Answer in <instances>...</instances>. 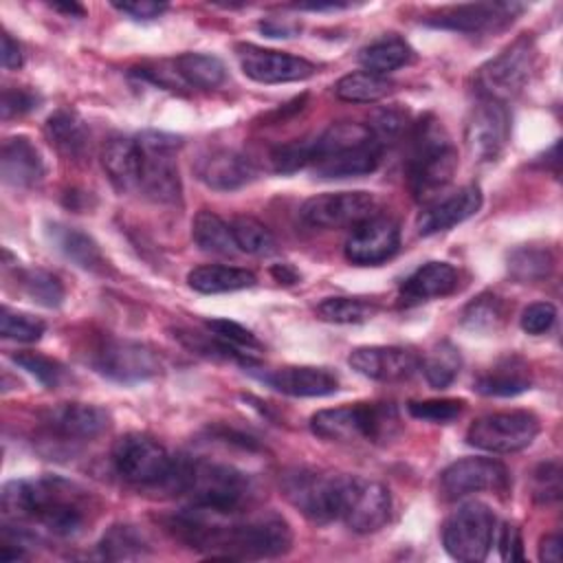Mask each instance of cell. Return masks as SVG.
<instances>
[{
  "mask_svg": "<svg viewBox=\"0 0 563 563\" xmlns=\"http://www.w3.org/2000/svg\"><path fill=\"white\" fill-rule=\"evenodd\" d=\"M172 532L189 548L222 559H273L292 545V530L277 512L246 519L189 506L169 519Z\"/></svg>",
  "mask_w": 563,
  "mask_h": 563,
  "instance_id": "obj_1",
  "label": "cell"
},
{
  "mask_svg": "<svg viewBox=\"0 0 563 563\" xmlns=\"http://www.w3.org/2000/svg\"><path fill=\"white\" fill-rule=\"evenodd\" d=\"M90 495L77 484L57 477L13 479L2 488V512L11 521H33L48 534L77 537L88 523Z\"/></svg>",
  "mask_w": 563,
  "mask_h": 563,
  "instance_id": "obj_2",
  "label": "cell"
},
{
  "mask_svg": "<svg viewBox=\"0 0 563 563\" xmlns=\"http://www.w3.org/2000/svg\"><path fill=\"white\" fill-rule=\"evenodd\" d=\"M167 484L185 493L191 506L222 515H238L255 495L246 473L231 464L207 460H176Z\"/></svg>",
  "mask_w": 563,
  "mask_h": 563,
  "instance_id": "obj_3",
  "label": "cell"
},
{
  "mask_svg": "<svg viewBox=\"0 0 563 563\" xmlns=\"http://www.w3.org/2000/svg\"><path fill=\"white\" fill-rule=\"evenodd\" d=\"M457 169V152L440 121L427 117L411 136V154L407 161V180L416 200L431 202L453 178Z\"/></svg>",
  "mask_w": 563,
  "mask_h": 563,
  "instance_id": "obj_4",
  "label": "cell"
},
{
  "mask_svg": "<svg viewBox=\"0 0 563 563\" xmlns=\"http://www.w3.org/2000/svg\"><path fill=\"white\" fill-rule=\"evenodd\" d=\"M400 429L391 402H356L321 409L310 418V431L330 442H385Z\"/></svg>",
  "mask_w": 563,
  "mask_h": 563,
  "instance_id": "obj_5",
  "label": "cell"
},
{
  "mask_svg": "<svg viewBox=\"0 0 563 563\" xmlns=\"http://www.w3.org/2000/svg\"><path fill=\"white\" fill-rule=\"evenodd\" d=\"M345 477V473L295 466L282 473L279 488L286 501L303 517L317 523H328L341 515Z\"/></svg>",
  "mask_w": 563,
  "mask_h": 563,
  "instance_id": "obj_6",
  "label": "cell"
},
{
  "mask_svg": "<svg viewBox=\"0 0 563 563\" xmlns=\"http://www.w3.org/2000/svg\"><path fill=\"white\" fill-rule=\"evenodd\" d=\"M136 143L141 147L139 189L143 196L163 205L178 202L183 183L174 154L180 145V139L167 132L145 130L136 136Z\"/></svg>",
  "mask_w": 563,
  "mask_h": 563,
  "instance_id": "obj_7",
  "label": "cell"
},
{
  "mask_svg": "<svg viewBox=\"0 0 563 563\" xmlns=\"http://www.w3.org/2000/svg\"><path fill=\"white\" fill-rule=\"evenodd\" d=\"M537 62V48L532 37L521 35L499 55L479 66L475 75V86L482 99H493L506 103L510 97L521 92L528 84Z\"/></svg>",
  "mask_w": 563,
  "mask_h": 563,
  "instance_id": "obj_8",
  "label": "cell"
},
{
  "mask_svg": "<svg viewBox=\"0 0 563 563\" xmlns=\"http://www.w3.org/2000/svg\"><path fill=\"white\" fill-rule=\"evenodd\" d=\"M112 464L125 482L136 486H156L169 482L176 460L152 435L130 431L117 438L112 446Z\"/></svg>",
  "mask_w": 563,
  "mask_h": 563,
  "instance_id": "obj_9",
  "label": "cell"
},
{
  "mask_svg": "<svg viewBox=\"0 0 563 563\" xmlns=\"http://www.w3.org/2000/svg\"><path fill=\"white\" fill-rule=\"evenodd\" d=\"M495 530L497 519L493 510L482 501H468L446 517L442 526V545L455 561L479 563L490 552Z\"/></svg>",
  "mask_w": 563,
  "mask_h": 563,
  "instance_id": "obj_10",
  "label": "cell"
},
{
  "mask_svg": "<svg viewBox=\"0 0 563 563\" xmlns=\"http://www.w3.org/2000/svg\"><path fill=\"white\" fill-rule=\"evenodd\" d=\"M539 429V418L532 411H497L473 420L466 431V442L490 453H515L530 446Z\"/></svg>",
  "mask_w": 563,
  "mask_h": 563,
  "instance_id": "obj_11",
  "label": "cell"
},
{
  "mask_svg": "<svg viewBox=\"0 0 563 563\" xmlns=\"http://www.w3.org/2000/svg\"><path fill=\"white\" fill-rule=\"evenodd\" d=\"M378 200L369 191H328L303 200L299 216L306 224L319 229L356 227L358 222L376 216Z\"/></svg>",
  "mask_w": 563,
  "mask_h": 563,
  "instance_id": "obj_12",
  "label": "cell"
},
{
  "mask_svg": "<svg viewBox=\"0 0 563 563\" xmlns=\"http://www.w3.org/2000/svg\"><path fill=\"white\" fill-rule=\"evenodd\" d=\"M92 365L119 383L147 380L163 367L161 356L150 345L130 339H103L92 354Z\"/></svg>",
  "mask_w": 563,
  "mask_h": 563,
  "instance_id": "obj_13",
  "label": "cell"
},
{
  "mask_svg": "<svg viewBox=\"0 0 563 563\" xmlns=\"http://www.w3.org/2000/svg\"><path fill=\"white\" fill-rule=\"evenodd\" d=\"M391 515L389 490L372 479L347 475L341 501L339 519L358 534H369L380 530Z\"/></svg>",
  "mask_w": 563,
  "mask_h": 563,
  "instance_id": "obj_14",
  "label": "cell"
},
{
  "mask_svg": "<svg viewBox=\"0 0 563 563\" xmlns=\"http://www.w3.org/2000/svg\"><path fill=\"white\" fill-rule=\"evenodd\" d=\"M510 484L508 468L493 457H462L451 462L438 482V490L446 501H455L482 490L506 493Z\"/></svg>",
  "mask_w": 563,
  "mask_h": 563,
  "instance_id": "obj_15",
  "label": "cell"
},
{
  "mask_svg": "<svg viewBox=\"0 0 563 563\" xmlns=\"http://www.w3.org/2000/svg\"><path fill=\"white\" fill-rule=\"evenodd\" d=\"M510 139V112L506 103L482 99L466 121L464 141L466 150L477 163H490L499 158Z\"/></svg>",
  "mask_w": 563,
  "mask_h": 563,
  "instance_id": "obj_16",
  "label": "cell"
},
{
  "mask_svg": "<svg viewBox=\"0 0 563 563\" xmlns=\"http://www.w3.org/2000/svg\"><path fill=\"white\" fill-rule=\"evenodd\" d=\"M242 73L257 84H288L303 81L314 75L317 66L306 57L290 55L284 51L262 48L255 44L235 46Z\"/></svg>",
  "mask_w": 563,
  "mask_h": 563,
  "instance_id": "obj_17",
  "label": "cell"
},
{
  "mask_svg": "<svg viewBox=\"0 0 563 563\" xmlns=\"http://www.w3.org/2000/svg\"><path fill=\"white\" fill-rule=\"evenodd\" d=\"M400 246V229L389 216H372L352 227L345 240V257L356 266H376L396 255Z\"/></svg>",
  "mask_w": 563,
  "mask_h": 563,
  "instance_id": "obj_18",
  "label": "cell"
},
{
  "mask_svg": "<svg viewBox=\"0 0 563 563\" xmlns=\"http://www.w3.org/2000/svg\"><path fill=\"white\" fill-rule=\"evenodd\" d=\"M519 11L523 4L517 2H473L442 9L427 24L457 33H490L510 24Z\"/></svg>",
  "mask_w": 563,
  "mask_h": 563,
  "instance_id": "obj_19",
  "label": "cell"
},
{
  "mask_svg": "<svg viewBox=\"0 0 563 563\" xmlns=\"http://www.w3.org/2000/svg\"><path fill=\"white\" fill-rule=\"evenodd\" d=\"M44 427L55 438L68 442H84L108 431L112 418L110 411L90 402H59L44 411Z\"/></svg>",
  "mask_w": 563,
  "mask_h": 563,
  "instance_id": "obj_20",
  "label": "cell"
},
{
  "mask_svg": "<svg viewBox=\"0 0 563 563\" xmlns=\"http://www.w3.org/2000/svg\"><path fill=\"white\" fill-rule=\"evenodd\" d=\"M194 172L202 185L216 191H233L255 178L253 163L244 154L227 147L200 154L194 163Z\"/></svg>",
  "mask_w": 563,
  "mask_h": 563,
  "instance_id": "obj_21",
  "label": "cell"
},
{
  "mask_svg": "<svg viewBox=\"0 0 563 563\" xmlns=\"http://www.w3.org/2000/svg\"><path fill=\"white\" fill-rule=\"evenodd\" d=\"M347 363L352 369L374 380L409 378L420 367V358L411 350L398 345L354 347L347 356Z\"/></svg>",
  "mask_w": 563,
  "mask_h": 563,
  "instance_id": "obj_22",
  "label": "cell"
},
{
  "mask_svg": "<svg viewBox=\"0 0 563 563\" xmlns=\"http://www.w3.org/2000/svg\"><path fill=\"white\" fill-rule=\"evenodd\" d=\"M482 207V191L477 185H464L457 191L444 196V198H433L427 202V207L420 211L416 220V229L420 235H433L440 231H446L471 216H475Z\"/></svg>",
  "mask_w": 563,
  "mask_h": 563,
  "instance_id": "obj_23",
  "label": "cell"
},
{
  "mask_svg": "<svg viewBox=\"0 0 563 563\" xmlns=\"http://www.w3.org/2000/svg\"><path fill=\"white\" fill-rule=\"evenodd\" d=\"M260 378L273 389L297 396V398H319L330 396L339 389V376L328 367L317 365H286L260 374Z\"/></svg>",
  "mask_w": 563,
  "mask_h": 563,
  "instance_id": "obj_24",
  "label": "cell"
},
{
  "mask_svg": "<svg viewBox=\"0 0 563 563\" xmlns=\"http://www.w3.org/2000/svg\"><path fill=\"white\" fill-rule=\"evenodd\" d=\"M0 172L7 185L26 189L44 178V161L31 139L11 136L2 143Z\"/></svg>",
  "mask_w": 563,
  "mask_h": 563,
  "instance_id": "obj_25",
  "label": "cell"
},
{
  "mask_svg": "<svg viewBox=\"0 0 563 563\" xmlns=\"http://www.w3.org/2000/svg\"><path fill=\"white\" fill-rule=\"evenodd\" d=\"M457 288V271L449 262H427L416 268L398 290L402 306H413L435 297H446Z\"/></svg>",
  "mask_w": 563,
  "mask_h": 563,
  "instance_id": "obj_26",
  "label": "cell"
},
{
  "mask_svg": "<svg viewBox=\"0 0 563 563\" xmlns=\"http://www.w3.org/2000/svg\"><path fill=\"white\" fill-rule=\"evenodd\" d=\"M383 145L372 139L363 145H354L328 156H321L312 163V172L319 178H354L372 174L383 158Z\"/></svg>",
  "mask_w": 563,
  "mask_h": 563,
  "instance_id": "obj_27",
  "label": "cell"
},
{
  "mask_svg": "<svg viewBox=\"0 0 563 563\" xmlns=\"http://www.w3.org/2000/svg\"><path fill=\"white\" fill-rule=\"evenodd\" d=\"M101 167L117 191L139 189L141 147L136 139L112 136L101 150Z\"/></svg>",
  "mask_w": 563,
  "mask_h": 563,
  "instance_id": "obj_28",
  "label": "cell"
},
{
  "mask_svg": "<svg viewBox=\"0 0 563 563\" xmlns=\"http://www.w3.org/2000/svg\"><path fill=\"white\" fill-rule=\"evenodd\" d=\"M44 134L48 143L66 158H84L90 150V132L84 119L70 108L55 110L44 123Z\"/></svg>",
  "mask_w": 563,
  "mask_h": 563,
  "instance_id": "obj_29",
  "label": "cell"
},
{
  "mask_svg": "<svg viewBox=\"0 0 563 563\" xmlns=\"http://www.w3.org/2000/svg\"><path fill=\"white\" fill-rule=\"evenodd\" d=\"M255 275L246 268L238 266H224V264H202L189 271L187 284L196 292L205 295H218V292H233L255 286Z\"/></svg>",
  "mask_w": 563,
  "mask_h": 563,
  "instance_id": "obj_30",
  "label": "cell"
},
{
  "mask_svg": "<svg viewBox=\"0 0 563 563\" xmlns=\"http://www.w3.org/2000/svg\"><path fill=\"white\" fill-rule=\"evenodd\" d=\"M532 385L526 365L519 358H506L490 367L486 374L473 380V391L482 396H517L528 391Z\"/></svg>",
  "mask_w": 563,
  "mask_h": 563,
  "instance_id": "obj_31",
  "label": "cell"
},
{
  "mask_svg": "<svg viewBox=\"0 0 563 563\" xmlns=\"http://www.w3.org/2000/svg\"><path fill=\"white\" fill-rule=\"evenodd\" d=\"M48 235L51 242L55 244V249L68 257L70 262H75L77 266L86 268V271H97L103 266V255L99 244L84 231L75 229V227H66V224H51L48 227Z\"/></svg>",
  "mask_w": 563,
  "mask_h": 563,
  "instance_id": "obj_32",
  "label": "cell"
},
{
  "mask_svg": "<svg viewBox=\"0 0 563 563\" xmlns=\"http://www.w3.org/2000/svg\"><path fill=\"white\" fill-rule=\"evenodd\" d=\"M413 59V48L398 35H383L361 48L358 62L367 73L383 75L407 66Z\"/></svg>",
  "mask_w": 563,
  "mask_h": 563,
  "instance_id": "obj_33",
  "label": "cell"
},
{
  "mask_svg": "<svg viewBox=\"0 0 563 563\" xmlns=\"http://www.w3.org/2000/svg\"><path fill=\"white\" fill-rule=\"evenodd\" d=\"M191 238L196 246L205 253L213 255H233L238 253V244L231 231V222H224L218 213L200 209L191 222Z\"/></svg>",
  "mask_w": 563,
  "mask_h": 563,
  "instance_id": "obj_34",
  "label": "cell"
},
{
  "mask_svg": "<svg viewBox=\"0 0 563 563\" xmlns=\"http://www.w3.org/2000/svg\"><path fill=\"white\" fill-rule=\"evenodd\" d=\"M150 554L143 532L130 523L110 526L99 541V556L106 561H134Z\"/></svg>",
  "mask_w": 563,
  "mask_h": 563,
  "instance_id": "obj_35",
  "label": "cell"
},
{
  "mask_svg": "<svg viewBox=\"0 0 563 563\" xmlns=\"http://www.w3.org/2000/svg\"><path fill=\"white\" fill-rule=\"evenodd\" d=\"M174 68L180 79L191 88H218L227 79V68L216 55L207 53H183L174 59Z\"/></svg>",
  "mask_w": 563,
  "mask_h": 563,
  "instance_id": "obj_36",
  "label": "cell"
},
{
  "mask_svg": "<svg viewBox=\"0 0 563 563\" xmlns=\"http://www.w3.org/2000/svg\"><path fill=\"white\" fill-rule=\"evenodd\" d=\"M391 90H394L391 79L367 73V70L347 73L334 84V95L350 103H374L387 97Z\"/></svg>",
  "mask_w": 563,
  "mask_h": 563,
  "instance_id": "obj_37",
  "label": "cell"
},
{
  "mask_svg": "<svg viewBox=\"0 0 563 563\" xmlns=\"http://www.w3.org/2000/svg\"><path fill=\"white\" fill-rule=\"evenodd\" d=\"M504 319H506L504 301L490 292L477 295L462 310V325L477 334L495 332L504 323Z\"/></svg>",
  "mask_w": 563,
  "mask_h": 563,
  "instance_id": "obj_38",
  "label": "cell"
},
{
  "mask_svg": "<svg viewBox=\"0 0 563 563\" xmlns=\"http://www.w3.org/2000/svg\"><path fill=\"white\" fill-rule=\"evenodd\" d=\"M424 378L431 387L435 389H444L449 387L455 376L460 374L462 367V358H460V350L455 345H451L449 341L438 343L420 363Z\"/></svg>",
  "mask_w": 563,
  "mask_h": 563,
  "instance_id": "obj_39",
  "label": "cell"
},
{
  "mask_svg": "<svg viewBox=\"0 0 563 563\" xmlns=\"http://www.w3.org/2000/svg\"><path fill=\"white\" fill-rule=\"evenodd\" d=\"M554 257L548 249L519 246L508 255V271L517 282H541L552 273Z\"/></svg>",
  "mask_w": 563,
  "mask_h": 563,
  "instance_id": "obj_40",
  "label": "cell"
},
{
  "mask_svg": "<svg viewBox=\"0 0 563 563\" xmlns=\"http://www.w3.org/2000/svg\"><path fill=\"white\" fill-rule=\"evenodd\" d=\"M378 312V306L363 297H328L317 306V314L330 323H363Z\"/></svg>",
  "mask_w": 563,
  "mask_h": 563,
  "instance_id": "obj_41",
  "label": "cell"
},
{
  "mask_svg": "<svg viewBox=\"0 0 563 563\" xmlns=\"http://www.w3.org/2000/svg\"><path fill=\"white\" fill-rule=\"evenodd\" d=\"M231 231L238 244V251L246 255H271L277 249L275 235L260 220L249 216H238L231 220Z\"/></svg>",
  "mask_w": 563,
  "mask_h": 563,
  "instance_id": "obj_42",
  "label": "cell"
},
{
  "mask_svg": "<svg viewBox=\"0 0 563 563\" xmlns=\"http://www.w3.org/2000/svg\"><path fill=\"white\" fill-rule=\"evenodd\" d=\"M20 284L26 292V297L44 308H57L64 301V284L57 275L42 271V268H29L20 275Z\"/></svg>",
  "mask_w": 563,
  "mask_h": 563,
  "instance_id": "obj_43",
  "label": "cell"
},
{
  "mask_svg": "<svg viewBox=\"0 0 563 563\" xmlns=\"http://www.w3.org/2000/svg\"><path fill=\"white\" fill-rule=\"evenodd\" d=\"M46 330V323L40 317H33L22 310H13L9 306H2L0 312V334L11 341L20 343H33L40 341Z\"/></svg>",
  "mask_w": 563,
  "mask_h": 563,
  "instance_id": "obj_44",
  "label": "cell"
},
{
  "mask_svg": "<svg viewBox=\"0 0 563 563\" xmlns=\"http://www.w3.org/2000/svg\"><path fill=\"white\" fill-rule=\"evenodd\" d=\"M314 161V139H297L288 141L273 150L271 165L277 174H292Z\"/></svg>",
  "mask_w": 563,
  "mask_h": 563,
  "instance_id": "obj_45",
  "label": "cell"
},
{
  "mask_svg": "<svg viewBox=\"0 0 563 563\" xmlns=\"http://www.w3.org/2000/svg\"><path fill=\"white\" fill-rule=\"evenodd\" d=\"M407 411L424 422L433 424H449L464 411V400L457 398H431V400H411Z\"/></svg>",
  "mask_w": 563,
  "mask_h": 563,
  "instance_id": "obj_46",
  "label": "cell"
},
{
  "mask_svg": "<svg viewBox=\"0 0 563 563\" xmlns=\"http://www.w3.org/2000/svg\"><path fill=\"white\" fill-rule=\"evenodd\" d=\"M205 325L213 336H218L220 341L229 343L231 347H235L244 354L262 350V343L257 341V336L231 319H209V321H205Z\"/></svg>",
  "mask_w": 563,
  "mask_h": 563,
  "instance_id": "obj_47",
  "label": "cell"
},
{
  "mask_svg": "<svg viewBox=\"0 0 563 563\" xmlns=\"http://www.w3.org/2000/svg\"><path fill=\"white\" fill-rule=\"evenodd\" d=\"M532 497L539 504H554L561 497V464L559 460L541 462L532 471Z\"/></svg>",
  "mask_w": 563,
  "mask_h": 563,
  "instance_id": "obj_48",
  "label": "cell"
},
{
  "mask_svg": "<svg viewBox=\"0 0 563 563\" xmlns=\"http://www.w3.org/2000/svg\"><path fill=\"white\" fill-rule=\"evenodd\" d=\"M13 363L35 376L44 387H57L64 376V367L57 361L37 352H18L13 354Z\"/></svg>",
  "mask_w": 563,
  "mask_h": 563,
  "instance_id": "obj_49",
  "label": "cell"
},
{
  "mask_svg": "<svg viewBox=\"0 0 563 563\" xmlns=\"http://www.w3.org/2000/svg\"><path fill=\"white\" fill-rule=\"evenodd\" d=\"M372 132V136L385 147L394 139H398L407 125V114L396 108H380L372 114L369 123H365Z\"/></svg>",
  "mask_w": 563,
  "mask_h": 563,
  "instance_id": "obj_50",
  "label": "cell"
},
{
  "mask_svg": "<svg viewBox=\"0 0 563 563\" xmlns=\"http://www.w3.org/2000/svg\"><path fill=\"white\" fill-rule=\"evenodd\" d=\"M556 321V308L550 301H534L521 312V330L528 334H543Z\"/></svg>",
  "mask_w": 563,
  "mask_h": 563,
  "instance_id": "obj_51",
  "label": "cell"
},
{
  "mask_svg": "<svg viewBox=\"0 0 563 563\" xmlns=\"http://www.w3.org/2000/svg\"><path fill=\"white\" fill-rule=\"evenodd\" d=\"M37 103H40V97L33 90L4 88L2 90V103H0L2 119L7 121V119H13V117H20V114H26L33 108H37Z\"/></svg>",
  "mask_w": 563,
  "mask_h": 563,
  "instance_id": "obj_52",
  "label": "cell"
},
{
  "mask_svg": "<svg viewBox=\"0 0 563 563\" xmlns=\"http://www.w3.org/2000/svg\"><path fill=\"white\" fill-rule=\"evenodd\" d=\"M495 541L499 545L504 561H521L523 559V545L519 528L512 523H501V528L495 530Z\"/></svg>",
  "mask_w": 563,
  "mask_h": 563,
  "instance_id": "obj_53",
  "label": "cell"
},
{
  "mask_svg": "<svg viewBox=\"0 0 563 563\" xmlns=\"http://www.w3.org/2000/svg\"><path fill=\"white\" fill-rule=\"evenodd\" d=\"M114 9L134 18V20H154L167 9V4L150 2V0H134V2H117Z\"/></svg>",
  "mask_w": 563,
  "mask_h": 563,
  "instance_id": "obj_54",
  "label": "cell"
},
{
  "mask_svg": "<svg viewBox=\"0 0 563 563\" xmlns=\"http://www.w3.org/2000/svg\"><path fill=\"white\" fill-rule=\"evenodd\" d=\"M257 29L266 35V37H295L301 31V24L297 20L290 18H266L257 24Z\"/></svg>",
  "mask_w": 563,
  "mask_h": 563,
  "instance_id": "obj_55",
  "label": "cell"
},
{
  "mask_svg": "<svg viewBox=\"0 0 563 563\" xmlns=\"http://www.w3.org/2000/svg\"><path fill=\"white\" fill-rule=\"evenodd\" d=\"M2 66L9 68V70L22 66L20 44L9 33H2Z\"/></svg>",
  "mask_w": 563,
  "mask_h": 563,
  "instance_id": "obj_56",
  "label": "cell"
},
{
  "mask_svg": "<svg viewBox=\"0 0 563 563\" xmlns=\"http://www.w3.org/2000/svg\"><path fill=\"white\" fill-rule=\"evenodd\" d=\"M561 537L559 534H545L539 543V559L545 563H559L561 561Z\"/></svg>",
  "mask_w": 563,
  "mask_h": 563,
  "instance_id": "obj_57",
  "label": "cell"
},
{
  "mask_svg": "<svg viewBox=\"0 0 563 563\" xmlns=\"http://www.w3.org/2000/svg\"><path fill=\"white\" fill-rule=\"evenodd\" d=\"M271 275L279 282V284H295L299 279V273L290 266V264H275L271 268Z\"/></svg>",
  "mask_w": 563,
  "mask_h": 563,
  "instance_id": "obj_58",
  "label": "cell"
},
{
  "mask_svg": "<svg viewBox=\"0 0 563 563\" xmlns=\"http://www.w3.org/2000/svg\"><path fill=\"white\" fill-rule=\"evenodd\" d=\"M55 11H62V13H66V15H77V18H81L86 11H84V7H79V4H62V2H55V4H51Z\"/></svg>",
  "mask_w": 563,
  "mask_h": 563,
  "instance_id": "obj_59",
  "label": "cell"
}]
</instances>
